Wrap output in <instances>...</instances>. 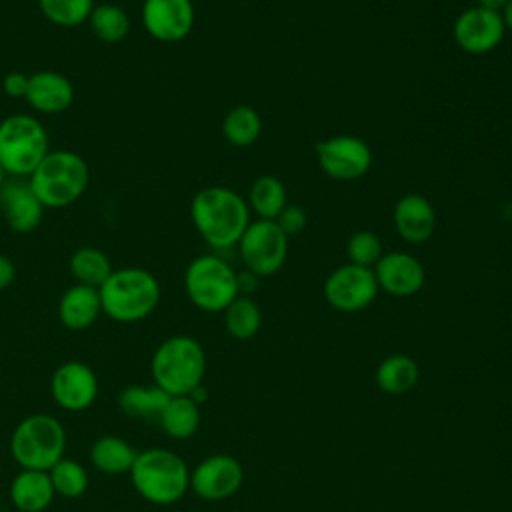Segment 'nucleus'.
<instances>
[{"instance_id": "f257e3e1", "label": "nucleus", "mask_w": 512, "mask_h": 512, "mask_svg": "<svg viewBox=\"0 0 512 512\" xmlns=\"http://www.w3.org/2000/svg\"><path fill=\"white\" fill-rule=\"evenodd\" d=\"M190 218L212 248H230L250 224L248 202L226 186H206L198 190L190 204Z\"/></svg>"}, {"instance_id": "f03ea898", "label": "nucleus", "mask_w": 512, "mask_h": 512, "mask_svg": "<svg viewBox=\"0 0 512 512\" xmlns=\"http://www.w3.org/2000/svg\"><path fill=\"white\" fill-rule=\"evenodd\" d=\"M154 386L170 396H188L204 380L206 354L198 340L186 334L166 338L152 354Z\"/></svg>"}, {"instance_id": "7ed1b4c3", "label": "nucleus", "mask_w": 512, "mask_h": 512, "mask_svg": "<svg viewBox=\"0 0 512 512\" xmlns=\"http://www.w3.org/2000/svg\"><path fill=\"white\" fill-rule=\"evenodd\" d=\"M102 312L116 322H138L154 312L160 302V284L144 268L130 266L112 270L98 288Z\"/></svg>"}, {"instance_id": "20e7f679", "label": "nucleus", "mask_w": 512, "mask_h": 512, "mask_svg": "<svg viewBox=\"0 0 512 512\" xmlns=\"http://www.w3.org/2000/svg\"><path fill=\"white\" fill-rule=\"evenodd\" d=\"M128 474L134 490L146 502L158 506L178 502L190 488V470L186 462L166 448H146L144 452H138Z\"/></svg>"}, {"instance_id": "39448f33", "label": "nucleus", "mask_w": 512, "mask_h": 512, "mask_svg": "<svg viewBox=\"0 0 512 512\" xmlns=\"http://www.w3.org/2000/svg\"><path fill=\"white\" fill-rule=\"evenodd\" d=\"M28 182L44 208H64L74 204L88 186V166L72 150H54L44 156Z\"/></svg>"}, {"instance_id": "423d86ee", "label": "nucleus", "mask_w": 512, "mask_h": 512, "mask_svg": "<svg viewBox=\"0 0 512 512\" xmlns=\"http://www.w3.org/2000/svg\"><path fill=\"white\" fill-rule=\"evenodd\" d=\"M66 430L62 422L48 414L22 418L10 436V454L24 470H50L64 458Z\"/></svg>"}, {"instance_id": "0eeeda50", "label": "nucleus", "mask_w": 512, "mask_h": 512, "mask_svg": "<svg viewBox=\"0 0 512 512\" xmlns=\"http://www.w3.org/2000/svg\"><path fill=\"white\" fill-rule=\"evenodd\" d=\"M48 152L46 128L36 118L12 114L0 122V164L8 176H30Z\"/></svg>"}, {"instance_id": "6e6552de", "label": "nucleus", "mask_w": 512, "mask_h": 512, "mask_svg": "<svg viewBox=\"0 0 512 512\" xmlns=\"http://www.w3.org/2000/svg\"><path fill=\"white\" fill-rule=\"evenodd\" d=\"M238 274L214 254L194 258L184 272V290L190 302L204 312H224L238 294Z\"/></svg>"}, {"instance_id": "1a4fd4ad", "label": "nucleus", "mask_w": 512, "mask_h": 512, "mask_svg": "<svg viewBox=\"0 0 512 512\" xmlns=\"http://www.w3.org/2000/svg\"><path fill=\"white\" fill-rule=\"evenodd\" d=\"M240 258L246 268L256 276L276 274L288 254V236L274 220L250 222L238 240Z\"/></svg>"}, {"instance_id": "9d476101", "label": "nucleus", "mask_w": 512, "mask_h": 512, "mask_svg": "<svg viewBox=\"0 0 512 512\" xmlns=\"http://www.w3.org/2000/svg\"><path fill=\"white\" fill-rule=\"evenodd\" d=\"M320 170L334 180H356L370 170L372 152L364 140L352 134H338L316 144Z\"/></svg>"}, {"instance_id": "9b49d317", "label": "nucleus", "mask_w": 512, "mask_h": 512, "mask_svg": "<svg viewBox=\"0 0 512 512\" xmlns=\"http://www.w3.org/2000/svg\"><path fill=\"white\" fill-rule=\"evenodd\" d=\"M378 282L372 268L344 264L336 268L324 282L326 302L340 312H358L374 302L378 296Z\"/></svg>"}, {"instance_id": "f8f14e48", "label": "nucleus", "mask_w": 512, "mask_h": 512, "mask_svg": "<svg viewBox=\"0 0 512 512\" xmlns=\"http://www.w3.org/2000/svg\"><path fill=\"white\" fill-rule=\"evenodd\" d=\"M244 480L240 462L228 454H214L204 458L190 472V488L202 500L218 502L234 496Z\"/></svg>"}, {"instance_id": "ddd939ff", "label": "nucleus", "mask_w": 512, "mask_h": 512, "mask_svg": "<svg viewBox=\"0 0 512 512\" xmlns=\"http://www.w3.org/2000/svg\"><path fill=\"white\" fill-rule=\"evenodd\" d=\"M50 392L60 408L68 412H82L90 408L98 396V378L88 364L68 360L54 370Z\"/></svg>"}, {"instance_id": "4468645a", "label": "nucleus", "mask_w": 512, "mask_h": 512, "mask_svg": "<svg viewBox=\"0 0 512 512\" xmlns=\"http://www.w3.org/2000/svg\"><path fill=\"white\" fill-rule=\"evenodd\" d=\"M504 20L500 12L480 6L464 10L452 28L454 42L468 54L492 52L504 40Z\"/></svg>"}, {"instance_id": "2eb2a0df", "label": "nucleus", "mask_w": 512, "mask_h": 512, "mask_svg": "<svg viewBox=\"0 0 512 512\" xmlns=\"http://www.w3.org/2000/svg\"><path fill=\"white\" fill-rule=\"evenodd\" d=\"M142 22L160 42H180L194 26L192 0H144Z\"/></svg>"}, {"instance_id": "dca6fc26", "label": "nucleus", "mask_w": 512, "mask_h": 512, "mask_svg": "<svg viewBox=\"0 0 512 512\" xmlns=\"http://www.w3.org/2000/svg\"><path fill=\"white\" fill-rule=\"evenodd\" d=\"M372 272L378 288L400 298L420 292L426 280L422 262L408 252L382 254V258L374 264Z\"/></svg>"}, {"instance_id": "f3484780", "label": "nucleus", "mask_w": 512, "mask_h": 512, "mask_svg": "<svg viewBox=\"0 0 512 512\" xmlns=\"http://www.w3.org/2000/svg\"><path fill=\"white\" fill-rule=\"evenodd\" d=\"M0 210L14 232L26 234L38 228L44 214V204L24 178H6L0 186Z\"/></svg>"}, {"instance_id": "a211bd4d", "label": "nucleus", "mask_w": 512, "mask_h": 512, "mask_svg": "<svg viewBox=\"0 0 512 512\" xmlns=\"http://www.w3.org/2000/svg\"><path fill=\"white\" fill-rule=\"evenodd\" d=\"M392 220L402 240L420 244L436 230V210L422 194H404L396 200Z\"/></svg>"}, {"instance_id": "6ab92c4d", "label": "nucleus", "mask_w": 512, "mask_h": 512, "mask_svg": "<svg viewBox=\"0 0 512 512\" xmlns=\"http://www.w3.org/2000/svg\"><path fill=\"white\" fill-rule=\"evenodd\" d=\"M28 104L44 114L64 112L74 100L72 82L54 70H40L28 78L26 96Z\"/></svg>"}, {"instance_id": "aec40b11", "label": "nucleus", "mask_w": 512, "mask_h": 512, "mask_svg": "<svg viewBox=\"0 0 512 512\" xmlns=\"http://www.w3.org/2000/svg\"><path fill=\"white\" fill-rule=\"evenodd\" d=\"M102 314V302L98 288L74 284L58 302V318L68 330H86Z\"/></svg>"}, {"instance_id": "412c9836", "label": "nucleus", "mask_w": 512, "mask_h": 512, "mask_svg": "<svg viewBox=\"0 0 512 512\" xmlns=\"http://www.w3.org/2000/svg\"><path fill=\"white\" fill-rule=\"evenodd\" d=\"M10 502L20 512H42L46 510L56 492L46 470H20L10 482Z\"/></svg>"}, {"instance_id": "4be33fe9", "label": "nucleus", "mask_w": 512, "mask_h": 512, "mask_svg": "<svg viewBox=\"0 0 512 512\" xmlns=\"http://www.w3.org/2000/svg\"><path fill=\"white\" fill-rule=\"evenodd\" d=\"M138 452L120 436H100L90 446V462L102 474H128Z\"/></svg>"}, {"instance_id": "5701e85b", "label": "nucleus", "mask_w": 512, "mask_h": 512, "mask_svg": "<svg viewBox=\"0 0 512 512\" xmlns=\"http://www.w3.org/2000/svg\"><path fill=\"white\" fill-rule=\"evenodd\" d=\"M162 430L174 440H186L200 426V408L190 396H170L158 418Z\"/></svg>"}, {"instance_id": "b1692460", "label": "nucleus", "mask_w": 512, "mask_h": 512, "mask_svg": "<svg viewBox=\"0 0 512 512\" xmlns=\"http://www.w3.org/2000/svg\"><path fill=\"white\" fill-rule=\"evenodd\" d=\"M418 364L406 354L386 356L376 368V384L386 394H406L418 382Z\"/></svg>"}, {"instance_id": "393cba45", "label": "nucleus", "mask_w": 512, "mask_h": 512, "mask_svg": "<svg viewBox=\"0 0 512 512\" xmlns=\"http://www.w3.org/2000/svg\"><path fill=\"white\" fill-rule=\"evenodd\" d=\"M170 394L160 390L158 386H128L118 394V408L124 416L152 420L160 418Z\"/></svg>"}, {"instance_id": "a878e982", "label": "nucleus", "mask_w": 512, "mask_h": 512, "mask_svg": "<svg viewBox=\"0 0 512 512\" xmlns=\"http://www.w3.org/2000/svg\"><path fill=\"white\" fill-rule=\"evenodd\" d=\"M288 204L286 188L276 176H258L248 192V208L256 212L260 220H276Z\"/></svg>"}, {"instance_id": "bb28decb", "label": "nucleus", "mask_w": 512, "mask_h": 512, "mask_svg": "<svg viewBox=\"0 0 512 512\" xmlns=\"http://www.w3.org/2000/svg\"><path fill=\"white\" fill-rule=\"evenodd\" d=\"M262 118L260 114L246 104L230 108L222 120V134L232 146H250L260 138Z\"/></svg>"}, {"instance_id": "cd10ccee", "label": "nucleus", "mask_w": 512, "mask_h": 512, "mask_svg": "<svg viewBox=\"0 0 512 512\" xmlns=\"http://www.w3.org/2000/svg\"><path fill=\"white\" fill-rule=\"evenodd\" d=\"M70 272L76 284L100 288L106 282V278L112 274V264L102 250L84 246L70 256Z\"/></svg>"}, {"instance_id": "c85d7f7f", "label": "nucleus", "mask_w": 512, "mask_h": 512, "mask_svg": "<svg viewBox=\"0 0 512 512\" xmlns=\"http://www.w3.org/2000/svg\"><path fill=\"white\" fill-rule=\"evenodd\" d=\"M262 324V312L250 296H236L224 310L226 332L236 340H250Z\"/></svg>"}, {"instance_id": "c756f323", "label": "nucleus", "mask_w": 512, "mask_h": 512, "mask_svg": "<svg viewBox=\"0 0 512 512\" xmlns=\"http://www.w3.org/2000/svg\"><path fill=\"white\" fill-rule=\"evenodd\" d=\"M88 22H90L92 32L102 42H108V44L122 42L130 32V18H128L126 10L122 6L110 4V2L96 4L90 12Z\"/></svg>"}, {"instance_id": "7c9ffc66", "label": "nucleus", "mask_w": 512, "mask_h": 512, "mask_svg": "<svg viewBox=\"0 0 512 512\" xmlns=\"http://www.w3.org/2000/svg\"><path fill=\"white\" fill-rule=\"evenodd\" d=\"M48 476L52 480L54 492L64 498H78L88 488V472L86 468L72 460V458H60L50 470Z\"/></svg>"}, {"instance_id": "2f4dec72", "label": "nucleus", "mask_w": 512, "mask_h": 512, "mask_svg": "<svg viewBox=\"0 0 512 512\" xmlns=\"http://www.w3.org/2000/svg\"><path fill=\"white\" fill-rule=\"evenodd\" d=\"M42 14L56 26L74 28L90 18L94 0H38Z\"/></svg>"}, {"instance_id": "473e14b6", "label": "nucleus", "mask_w": 512, "mask_h": 512, "mask_svg": "<svg viewBox=\"0 0 512 512\" xmlns=\"http://www.w3.org/2000/svg\"><path fill=\"white\" fill-rule=\"evenodd\" d=\"M346 256L350 264L374 268V264L382 258V242L370 230L354 232L346 244Z\"/></svg>"}, {"instance_id": "72a5a7b5", "label": "nucleus", "mask_w": 512, "mask_h": 512, "mask_svg": "<svg viewBox=\"0 0 512 512\" xmlns=\"http://www.w3.org/2000/svg\"><path fill=\"white\" fill-rule=\"evenodd\" d=\"M278 224V228L290 238V236H296L300 234L304 228H306V212L300 208V206H292V204H286L284 210L278 214V218L274 220Z\"/></svg>"}, {"instance_id": "f704fd0d", "label": "nucleus", "mask_w": 512, "mask_h": 512, "mask_svg": "<svg viewBox=\"0 0 512 512\" xmlns=\"http://www.w3.org/2000/svg\"><path fill=\"white\" fill-rule=\"evenodd\" d=\"M28 78L26 74L22 72H10L4 76L2 80V86H4V92L12 98H24L26 96V90H28Z\"/></svg>"}, {"instance_id": "c9c22d12", "label": "nucleus", "mask_w": 512, "mask_h": 512, "mask_svg": "<svg viewBox=\"0 0 512 512\" xmlns=\"http://www.w3.org/2000/svg\"><path fill=\"white\" fill-rule=\"evenodd\" d=\"M14 278H16L14 262L8 256L0 254V290L8 288L14 282Z\"/></svg>"}, {"instance_id": "e433bc0d", "label": "nucleus", "mask_w": 512, "mask_h": 512, "mask_svg": "<svg viewBox=\"0 0 512 512\" xmlns=\"http://www.w3.org/2000/svg\"><path fill=\"white\" fill-rule=\"evenodd\" d=\"M238 278V294H250V292H254L256 290V286H258V276L256 274H252L250 270L248 272H242V274H238L236 276Z\"/></svg>"}, {"instance_id": "4c0bfd02", "label": "nucleus", "mask_w": 512, "mask_h": 512, "mask_svg": "<svg viewBox=\"0 0 512 512\" xmlns=\"http://www.w3.org/2000/svg\"><path fill=\"white\" fill-rule=\"evenodd\" d=\"M480 8L492 10V12H502V8L508 4V0H476Z\"/></svg>"}, {"instance_id": "58836bf2", "label": "nucleus", "mask_w": 512, "mask_h": 512, "mask_svg": "<svg viewBox=\"0 0 512 512\" xmlns=\"http://www.w3.org/2000/svg\"><path fill=\"white\" fill-rule=\"evenodd\" d=\"M502 20H504V26L512 30V0H508V4L502 8Z\"/></svg>"}, {"instance_id": "ea45409f", "label": "nucleus", "mask_w": 512, "mask_h": 512, "mask_svg": "<svg viewBox=\"0 0 512 512\" xmlns=\"http://www.w3.org/2000/svg\"><path fill=\"white\" fill-rule=\"evenodd\" d=\"M6 176H8V174L4 172V168H2V164H0V186L6 182Z\"/></svg>"}]
</instances>
